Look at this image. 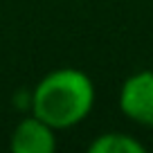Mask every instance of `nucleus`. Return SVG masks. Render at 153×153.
<instances>
[{
  "label": "nucleus",
  "mask_w": 153,
  "mask_h": 153,
  "mask_svg": "<svg viewBox=\"0 0 153 153\" xmlns=\"http://www.w3.org/2000/svg\"><path fill=\"white\" fill-rule=\"evenodd\" d=\"M95 83L79 68H56L38 79L29 95V110L54 126L65 131L81 124L95 106Z\"/></svg>",
  "instance_id": "f257e3e1"
},
{
  "label": "nucleus",
  "mask_w": 153,
  "mask_h": 153,
  "mask_svg": "<svg viewBox=\"0 0 153 153\" xmlns=\"http://www.w3.org/2000/svg\"><path fill=\"white\" fill-rule=\"evenodd\" d=\"M9 146L14 153H52L56 149V128L29 113L14 126Z\"/></svg>",
  "instance_id": "7ed1b4c3"
},
{
  "label": "nucleus",
  "mask_w": 153,
  "mask_h": 153,
  "mask_svg": "<svg viewBox=\"0 0 153 153\" xmlns=\"http://www.w3.org/2000/svg\"><path fill=\"white\" fill-rule=\"evenodd\" d=\"M88 151L90 153H144L146 146L133 135L115 131V133H101L99 137H95L88 144Z\"/></svg>",
  "instance_id": "20e7f679"
},
{
  "label": "nucleus",
  "mask_w": 153,
  "mask_h": 153,
  "mask_svg": "<svg viewBox=\"0 0 153 153\" xmlns=\"http://www.w3.org/2000/svg\"><path fill=\"white\" fill-rule=\"evenodd\" d=\"M117 104L128 122L153 128V70H140L126 76Z\"/></svg>",
  "instance_id": "f03ea898"
}]
</instances>
